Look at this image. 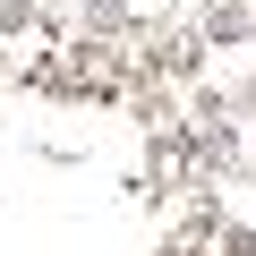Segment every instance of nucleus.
<instances>
[{"mask_svg": "<svg viewBox=\"0 0 256 256\" xmlns=\"http://www.w3.org/2000/svg\"><path fill=\"white\" fill-rule=\"evenodd\" d=\"M120 9H128V26H137V34H146V26H162V18L180 9V0H120Z\"/></svg>", "mask_w": 256, "mask_h": 256, "instance_id": "obj_1", "label": "nucleus"}]
</instances>
